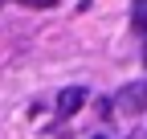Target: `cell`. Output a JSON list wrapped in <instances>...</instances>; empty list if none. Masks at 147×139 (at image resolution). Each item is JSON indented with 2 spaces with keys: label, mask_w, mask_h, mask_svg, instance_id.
<instances>
[{
  "label": "cell",
  "mask_w": 147,
  "mask_h": 139,
  "mask_svg": "<svg viewBox=\"0 0 147 139\" xmlns=\"http://www.w3.org/2000/svg\"><path fill=\"white\" fill-rule=\"evenodd\" d=\"M119 107H123L127 115L147 111V78H143V82H131V86H123V90H119Z\"/></svg>",
  "instance_id": "cell-1"
},
{
  "label": "cell",
  "mask_w": 147,
  "mask_h": 139,
  "mask_svg": "<svg viewBox=\"0 0 147 139\" xmlns=\"http://www.w3.org/2000/svg\"><path fill=\"white\" fill-rule=\"evenodd\" d=\"M82 102H86V90H82V86H65V90L57 94V115L69 119L74 111H82Z\"/></svg>",
  "instance_id": "cell-2"
},
{
  "label": "cell",
  "mask_w": 147,
  "mask_h": 139,
  "mask_svg": "<svg viewBox=\"0 0 147 139\" xmlns=\"http://www.w3.org/2000/svg\"><path fill=\"white\" fill-rule=\"evenodd\" d=\"M21 4H29V8H53L57 0H21Z\"/></svg>",
  "instance_id": "cell-3"
},
{
  "label": "cell",
  "mask_w": 147,
  "mask_h": 139,
  "mask_svg": "<svg viewBox=\"0 0 147 139\" xmlns=\"http://www.w3.org/2000/svg\"><path fill=\"white\" fill-rule=\"evenodd\" d=\"M143 61H147V45H143Z\"/></svg>",
  "instance_id": "cell-4"
},
{
  "label": "cell",
  "mask_w": 147,
  "mask_h": 139,
  "mask_svg": "<svg viewBox=\"0 0 147 139\" xmlns=\"http://www.w3.org/2000/svg\"><path fill=\"white\" fill-rule=\"evenodd\" d=\"M143 33H147V21H143Z\"/></svg>",
  "instance_id": "cell-5"
},
{
  "label": "cell",
  "mask_w": 147,
  "mask_h": 139,
  "mask_svg": "<svg viewBox=\"0 0 147 139\" xmlns=\"http://www.w3.org/2000/svg\"><path fill=\"white\" fill-rule=\"evenodd\" d=\"M94 139H102V135H94Z\"/></svg>",
  "instance_id": "cell-6"
}]
</instances>
